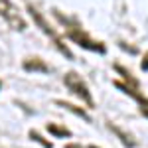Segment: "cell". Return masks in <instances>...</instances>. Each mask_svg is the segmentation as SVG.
Listing matches in <instances>:
<instances>
[{
    "label": "cell",
    "mask_w": 148,
    "mask_h": 148,
    "mask_svg": "<svg viewBox=\"0 0 148 148\" xmlns=\"http://www.w3.org/2000/svg\"><path fill=\"white\" fill-rule=\"evenodd\" d=\"M30 138H34L36 142H38V144H42L44 148H51V142H49V140H46V138H42L38 132H36V130H30Z\"/></svg>",
    "instance_id": "cell-10"
},
{
    "label": "cell",
    "mask_w": 148,
    "mask_h": 148,
    "mask_svg": "<svg viewBox=\"0 0 148 148\" xmlns=\"http://www.w3.org/2000/svg\"><path fill=\"white\" fill-rule=\"evenodd\" d=\"M0 85H2V83H0Z\"/></svg>",
    "instance_id": "cell-14"
},
{
    "label": "cell",
    "mask_w": 148,
    "mask_h": 148,
    "mask_svg": "<svg viewBox=\"0 0 148 148\" xmlns=\"http://www.w3.org/2000/svg\"><path fill=\"white\" fill-rule=\"evenodd\" d=\"M28 12H30V16L34 18V22L38 24V26H40V30H42V32H44L46 36H49V38H51V42L56 44L57 49H59V51H61L63 56L67 57V59H73V53L69 51V47L65 46L63 42H61V38L57 36V32L53 30V28H51V26H49V24H47V20H46V18H44V16H42V14H40L38 10H36L32 4H28Z\"/></svg>",
    "instance_id": "cell-1"
},
{
    "label": "cell",
    "mask_w": 148,
    "mask_h": 148,
    "mask_svg": "<svg viewBox=\"0 0 148 148\" xmlns=\"http://www.w3.org/2000/svg\"><path fill=\"white\" fill-rule=\"evenodd\" d=\"M47 130H49L53 136H61V138H69V136H71V132H69L67 128L57 126V125H47Z\"/></svg>",
    "instance_id": "cell-9"
},
{
    "label": "cell",
    "mask_w": 148,
    "mask_h": 148,
    "mask_svg": "<svg viewBox=\"0 0 148 148\" xmlns=\"http://www.w3.org/2000/svg\"><path fill=\"white\" fill-rule=\"evenodd\" d=\"M109 128H111V130H113L114 134H116V136L121 138V142H123V144H125L126 148H134V146H136V140H134V138L130 136L128 132L121 130V128H119L116 125H113V123H111V125H109Z\"/></svg>",
    "instance_id": "cell-6"
},
{
    "label": "cell",
    "mask_w": 148,
    "mask_h": 148,
    "mask_svg": "<svg viewBox=\"0 0 148 148\" xmlns=\"http://www.w3.org/2000/svg\"><path fill=\"white\" fill-rule=\"evenodd\" d=\"M22 67L26 69V71H40V73H47V71H49L47 63L44 59H40V57H28L22 63Z\"/></svg>",
    "instance_id": "cell-5"
},
{
    "label": "cell",
    "mask_w": 148,
    "mask_h": 148,
    "mask_svg": "<svg viewBox=\"0 0 148 148\" xmlns=\"http://www.w3.org/2000/svg\"><path fill=\"white\" fill-rule=\"evenodd\" d=\"M67 38L69 40H73L77 46H81L83 49H89V51H95V53H105L107 51V47L103 42H97V40H93L91 36L87 34L83 28L79 26H69L67 28Z\"/></svg>",
    "instance_id": "cell-2"
},
{
    "label": "cell",
    "mask_w": 148,
    "mask_h": 148,
    "mask_svg": "<svg viewBox=\"0 0 148 148\" xmlns=\"http://www.w3.org/2000/svg\"><path fill=\"white\" fill-rule=\"evenodd\" d=\"M63 83L67 85V89H71V93H75L77 97H81L89 107H95V99H93V95H91V91H89V87H87V83L81 79L79 73H75V71L65 73Z\"/></svg>",
    "instance_id": "cell-3"
},
{
    "label": "cell",
    "mask_w": 148,
    "mask_h": 148,
    "mask_svg": "<svg viewBox=\"0 0 148 148\" xmlns=\"http://www.w3.org/2000/svg\"><path fill=\"white\" fill-rule=\"evenodd\" d=\"M114 69H116V71L123 75V79H125V85H126V87H130V89H138V87H140L138 79H134V77L130 75V71H128L126 67H123L121 63H114Z\"/></svg>",
    "instance_id": "cell-7"
},
{
    "label": "cell",
    "mask_w": 148,
    "mask_h": 148,
    "mask_svg": "<svg viewBox=\"0 0 148 148\" xmlns=\"http://www.w3.org/2000/svg\"><path fill=\"white\" fill-rule=\"evenodd\" d=\"M140 69H142V71H148V51L144 53V57H142V63H140Z\"/></svg>",
    "instance_id": "cell-11"
},
{
    "label": "cell",
    "mask_w": 148,
    "mask_h": 148,
    "mask_svg": "<svg viewBox=\"0 0 148 148\" xmlns=\"http://www.w3.org/2000/svg\"><path fill=\"white\" fill-rule=\"evenodd\" d=\"M56 105H57V107H63V109H67L69 113H75L77 116H81V119H85V121H89V114L85 113L83 109H79V107H75V105H71V103H67V101H56Z\"/></svg>",
    "instance_id": "cell-8"
},
{
    "label": "cell",
    "mask_w": 148,
    "mask_h": 148,
    "mask_svg": "<svg viewBox=\"0 0 148 148\" xmlns=\"http://www.w3.org/2000/svg\"><path fill=\"white\" fill-rule=\"evenodd\" d=\"M0 18H4L6 24L10 28H14V30H18V32L26 30V20L20 16L18 8L12 4L10 0H0Z\"/></svg>",
    "instance_id": "cell-4"
},
{
    "label": "cell",
    "mask_w": 148,
    "mask_h": 148,
    "mask_svg": "<svg viewBox=\"0 0 148 148\" xmlns=\"http://www.w3.org/2000/svg\"><path fill=\"white\" fill-rule=\"evenodd\" d=\"M89 148H97V146H89Z\"/></svg>",
    "instance_id": "cell-13"
},
{
    "label": "cell",
    "mask_w": 148,
    "mask_h": 148,
    "mask_svg": "<svg viewBox=\"0 0 148 148\" xmlns=\"http://www.w3.org/2000/svg\"><path fill=\"white\" fill-rule=\"evenodd\" d=\"M65 148H83V146H81V144H67Z\"/></svg>",
    "instance_id": "cell-12"
}]
</instances>
